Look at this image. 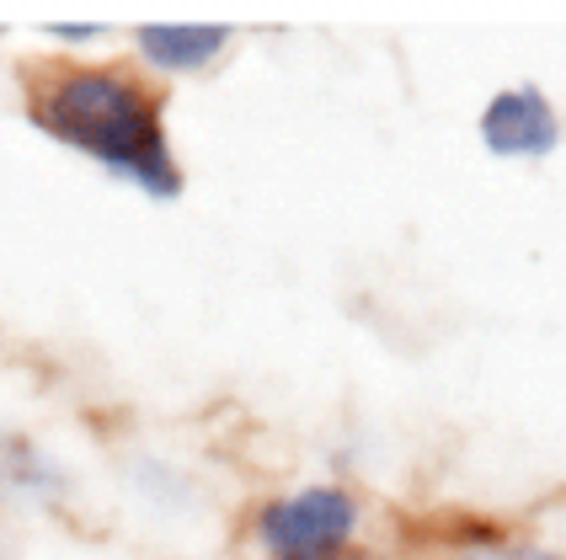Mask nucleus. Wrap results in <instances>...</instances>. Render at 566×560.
Returning a JSON list of instances; mask_svg holds the SVG:
<instances>
[{
	"instance_id": "1",
	"label": "nucleus",
	"mask_w": 566,
	"mask_h": 560,
	"mask_svg": "<svg viewBox=\"0 0 566 560\" xmlns=\"http://www.w3.org/2000/svg\"><path fill=\"white\" fill-rule=\"evenodd\" d=\"M28 124L60 150L92 160L102 177L145 203H177L188 171L166 124V96L145 70L124 60H49L22 75Z\"/></svg>"
},
{
	"instance_id": "2",
	"label": "nucleus",
	"mask_w": 566,
	"mask_h": 560,
	"mask_svg": "<svg viewBox=\"0 0 566 560\" xmlns=\"http://www.w3.org/2000/svg\"><path fill=\"white\" fill-rule=\"evenodd\" d=\"M369 501L343 480H305L252 507V550L262 560H347L364 550Z\"/></svg>"
},
{
	"instance_id": "3",
	"label": "nucleus",
	"mask_w": 566,
	"mask_h": 560,
	"mask_svg": "<svg viewBox=\"0 0 566 560\" xmlns=\"http://www.w3.org/2000/svg\"><path fill=\"white\" fill-rule=\"evenodd\" d=\"M566 118L556 96L535 86V81H513L481 102L475 113V145L492 160H513V166H539L562 150Z\"/></svg>"
},
{
	"instance_id": "4",
	"label": "nucleus",
	"mask_w": 566,
	"mask_h": 560,
	"mask_svg": "<svg viewBox=\"0 0 566 560\" xmlns=\"http://www.w3.org/2000/svg\"><path fill=\"white\" fill-rule=\"evenodd\" d=\"M230 43H235V22H198V17L139 22V28L128 32L134 70H145V75H166V81L209 75V70L230 54Z\"/></svg>"
},
{
	"instance_id": "5",
	"label": "nucleus",
	"mask_w": 566,
	"mask_h": 560,
	"mask_svg": "<svg viewBox=\"0 0 566 560\" xmlns=\"http://www.w3.org/2000/svg\"><path fill=\"white\" fill-rule=\"evenodd\" d=\"M70 497V469L38 437L0 427V501L11 507H60Z\"/></svg>"
},
{
	"instance_id": "6",
	"label": "nucleus",
	"mask_w": 566,
	"mask_h": 560,
	"mask_svg": "<svg viewBox=\"0 0 566 560\" xmlns=\"http://www.w3.org/2000/svg\"><path fill=\"white\" fill-rule=\"evenodd\" d=\"M460 560H566V550H551L539 539H507L503 529H486L481 539L460 545Z\"/></svg>"
},
{
	"instance_id": "7",
	"label": "nucleus",
	"mask_w": 566,
	"mask_h": 560,
	"mask_svg": "<svg viewBox=\"0 0 566 560\" xmlns=\"http://www.w3.org/2000/svg\"><path fill=\"white\" fill-rule=\"evenodd\" d=\"M38 32H43L49 43L70 49V60H75L81 49H96V43H107V38H113V22H102V17H49V22H43Z\"/></svg>"
},
{
	"instance_id": "8",
	"label": "nucleus",
	"mask_w": 566,
	"mask_h": 560,
	"mask_svg": "<svg viewBox=\"0 0 566 560\" xmlns=\"http://www.w3.org/2000/svg\"><path fill=\"white\" fill-rule=\"evenodd\" d=\"M347 560H379V556H369V550H358V556H347Z\"/></svg>"
},
{
	"instance_id": "9",
	"label": "nucleus",
	"mask_w": 566,
	"mask_h": 560,
	"mask_svg": "<svg viewBox=\"0 0 566 560\" xmlns=\"http://www.w3.org/2000/svg\"><path fill=\"white\" fill-rule=\"evenodd\" d=\"M0 38H6V22H0Z\"/></svg>"
},
{
	"instance_id": "10",
	"label": "nucleus",
	"mask_w": 566,
	"mask_h": 560,
	"mask_svg": "<svg viewBox=\"0 0 566 560\" xmlns=\"http://www.w3.org/2000/svg\"><path fill=\"white\" fill-rule=\"evenodd\" d=\"M0 560H6V545H0Z\"/></svg>"
}]
</instances>
